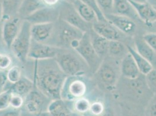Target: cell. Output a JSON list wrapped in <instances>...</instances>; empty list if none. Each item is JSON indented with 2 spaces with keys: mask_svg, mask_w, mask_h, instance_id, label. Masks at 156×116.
I'll list each match as a JSON object with an SVG mask.
<instances>
[{
  "mask_svg": "<svg viewBox=\"0 0 156 116\" xmlns=\"http://www.w3.org/2000/svg\"><path fill=\"white\" fill-rule=\"evenodd\" d=\"M10 84L11 85L7 88V89H9L13 94L20 95L24 98L30 93L34 87L33 81L23 76L19 81L14 84Z\"/></svg>",
  "mask_w": 156,
  "mask_h": 116,
  "instance_id": "20",
  "label": "cell"
},
{
  "mask_svg": "<svg viewBox=\"0 0 156 116\" xmlns=\"http://www.w3.org/2000/svg\"><path fill=\"white\" fill-rule=\"evenodd\" d=\"M98 5L104 15L112 13L114 0H96Z\"/></svg>",
  "mask_w": 156,
  "mask_h": 116,
  "instance_id": "33",
  "label": "cell"
},
{
  "mask_svg": "<svg viewBox=\"0 0 156 116\" xmlns=\"http://www.w3.org/2000/svg\"><path fill=\"white\" fill-rule=\"evenodd\" d=\"M89 32L90 36L91 44L94 50L100 58L104 59L108 55L110 41L99 36L96 32H94L92 29Z\"/></svg>",
  "mask_w": 156,
  "mask_h": 116,
  "instance_id": "23",
  "label": "cell"
},
{
  "mask_svg": "<svg viewBox=\"0 0 156 116\" xmlns=\"http://www.w3.org/2000/svg\"><path fill=\"white\" fill-rule=\"evenodd\" d=\"M54 59L67 76H84L90 71L84 59L73 49L59 48Z\"/></svg>",
  "mask_w": 156,
  "mask_h": 116,
  "instance_id": "3",
  "label": "cell"
},
{
  "mask_svg": "<svg viewBox=\"0 0 156 116\" xmlns=\"http://www.w3.org/2000/svg\"><path fill=\"white\" fill-rule=\"evenodd\" d=\"M83 77H67L61 90L62 99L71 102L85 97L88 88Z\"/></svg>",
  "mask_w": 156,
  "mask_h": 116,
  "instance_id": "7",
  "label": "cell"
},
{
  "mask_svg": "<svg viewBox=\"0 0 156 116\" xmlns=\"http://www.w3.org/2000/svg\"><path fill=\"white\" fill-rule=\"evenodd\" d=\"M127 48L128 52L132 56L139 71L142 74L146 76L154 69L153 65L137 51L134 47L129 44H127Z\"/></svg>",
  "mask_w": 156,
  "mask_h": 116,
  "instance_id": "24",
  "label": "cell"
},
{
  "mask_svg": "<svg viewBox=\"0 0 156 116\" xmlns=\"http://www.w3.org/2000/svg\"><path fill=\"white\" fill-rule=\"evenodd\" d=\"M54 23L32 25L31 35L34 41L50 45L54 29Z\"/></svg>",
  "mask_w": 156,
  "mask_h": 116,
  "instance_id": "16",
  "label": "cell"
},
{
  "mask_svg": "<svg viewBox=\"0 0 156 116\" xmlns=\"http://www.w3.org/2000/svg\"><path fill=\"white\" fill-rule=\"evenodd\" d=\"M105 109V105L101 101H95L91 103L89 113L92 116H101Z\"/></svg>",
  "mask_w": 156,
  "mask_h": 116,
  "instance_id": "34",
  "label": "cell"
},
{
  "mask_svg": "<svg viewBox=\"0 0 156 116\" xmlns=\"http://www.w3.org/2000/svg\"><path fill=\"white\" fill-rule=\"evenodd\" d=\"M144 116H156V94L148 101L144 111Z\"/></svg>",
  "mask_w": 156,
  "mask_h": 116,
  "instance_id": "36",
  "label": "cell"
},
{
  "mask_svg": "<svg viewBox=\"0 0 156 116\" xmlns=\"http://www.w3.org/2000/svg\"><path fill=\"white\" fill-rule=\"evenodd\" d=\"M59 19V10L57 6H46L32 13L25 20L31 25L55 23Z\"/></svg>",
  "mask_w": 156,
  "mask_h": 116,
  "instance_id": "11",
  "label": "cell"
},
{
  "mask_svg": "<svg viewBox=\"0 0 156 116\" xmlns=\"http://www.w3.org/2000/svg\"><path fill=\"white\" fill-rule=\"evenodd\" d=\"M146 83L150 90L154 94H156V68L145 76Z\"/></svg>",
  "mask_w": 156,
  "mask_h": 116,
  "instance_id": "32",
  "label": "cell"
},
{
  "mask_svg": "<svg viewBox=\"0 0 156 116\" xmlns=\"http://www.w3.org/2000/svg\"><path fill=\"white\" fill-rule=\"evenodd\" d=\"M64 1H67V2H69V3L73 4L75 0H64Z\"/></svg>",
  "mask_w": 156,
  "mask_h": 116,
  "instance_id": "45",
  "label": "cell"
},
{
  "mask_svg": "<svg viewBox=\"0 0 156 116\" xmlns=\"http://www.w3.org/2000/svg\"><path fill=\"white\" fill-rule=\"evenodd\" d=\"M8 109L4 111H1L0 116H20V110L15 109L13 108L11 109Z\"/></svg>",
  "mask_w": 156,
  "mask_h": 116,
  "instance_id": "40",
  "label": "cell"
},
{
  "mask_svg": "<svg viewBox=\"0 0 156 116\" xmlns=\"http://www.w3.org/2000/svg\"><path fill=\"white\" fill-rule=\"evenodd\" d=\"M59 10V19L63 20L72 26L86 32L92 29V25L85 22L71 3L62 0L58 5Z\"/></svg>",
  "mask_w": 156,
  "mask_h": 116,
  "instance_id": "8",
  "label": "cell"
},
{
  "mask_svg": "<svg viewBox=\"0 0 156 116\" xmlns=\"http://www.w3.org/2000/svg\"><path fill=\"white\" fill-rule=\"evenodd\" d=\"M127 44L121 41H110L108 55L111 58L121 60L128 53Z\"/></svg>",
  "mask_w": 156,
  "mask_h": 116,
  "instance_id": "26",
  "label": "cell"
},
{
  "mask_svg": "<svg viewBox=\"0 0 156 116\" xmlns=\"http://www.w3.org/2000/svg\"><path fill=\"white\" fill-rule=\"evenodd\" d=\"M134 43V48L137 51L153 65L154 69L156 68V51L153 50L142 38L135 39Z\"/></svg>",
  "mask_w": 156,
  "mask_h": 116,
  "instance_id": "22",
  "label": "cell"
},
{
  "mask_svg": "<svg viewBox=\"0 0 156 116\" xmlns=\"http://www.w3.org/2000/svg\"><path fill=\"white\" fill-rule=\"evenodd\" d=\"M156 23V22H155V23Z\"/></svg>",
  "mask_w": 156,
  "mask_h": 116,
  "instance_id": "46",
  "label": "cell"
},
{
  "mask_svg": "<svg viewBox=\"0 0 156 116\" xmlns=\"http://www.w3.org/2000/svg\"><path fill=\"white\" fill-rule=\"evenodd\" d=\"M121 62V61H120ZM120 62L107 56L94 74L98 86L103 90L111 92L117 88L120 80Z\"/></svg>",
  "mask_w": 156,
  "mask_h": 116,
  "instance_id": "4",
  "label": "cell"
},
{
  "mask_svg": "<svg viewBox=\"0 0 156 116\" xmlns=\"http://www.w3.org/2000/svg\"><path fill=\"white\" fill-rule=\"evenodd\" d=\"M34 84L50 100L61 99V90L67 76L54 59L34 60Z\"/></svg>",
  "mask_w": 156,
  "mask_h": 116,
  "instance_id": "1",
  "label": "cell"
},
{
  "mask_svg": "<svg viewBox=\"0 0 156 116\" xmlns=\"http://www.w3.org/2000/svg\"><path fill=\"white\" fill-rule=\"evenodd\" d=\"M75 50L84 59L88 65L90 72L94 74L97 71L103 59L98 55L94 50L91 44L90 36L89 32H85Z\"/></svg>",
  "mask_w": 156,
  "mask_h": 116,
  "instance_id": "6",
  "label": "cell"
},
{
  "mask_svg": "<svg viewBox=\"0 0 156 116\" xmlns=\"http://www.w3.org/2000/svg\"><path fill=\"white\" fill-rule=\"evenodd\" d=\"M80 1L84 2L85 4H86L88 7H90L94 11V12L97 15L98 21H101V22L107 21L104 16V14L98 7L96 0H80Z\"/></svg>",
  "mask_w": 156,
  "mask_h": 116,
  "instance_id": "31",
  "label": "cell"
},
{
  "mask_svg": "<svg viewBox=\"0 0 156 116\" xmlns=\"http://www.w3.org/2000/svg\"><path fill=\"white\" fill-rule=\"evenodd\" d=\"M12 95V93L9 89H7L0 94V111L9 108Z\"/></svg>",
  "mask_w": 156,
  "mask_h": 116,
  "instance_id": "30",
  "label": "cell"
},
{
  "mask_svg": "<svg viewBox=\"0 0 156 116\" xmlns=\"http://www.w3.org/2000/svg\"><path fill=\"white\" fill-rule=\"evenodd\" d=\"M92 29L99 36L108 41H121L123 42L122 39L124 37L128 36L108 21L101 22L98 20L92 24Z\"/></svg>",
  "mask_w": 156,
  "mask_h": 116,
  "instance_id": "13",
  "label": "cell"
},
{
  "mask_svg": "<svg viewBox=\"0 0 156 116\" xmlns=\"http://www.w3.org/2000/svg\"><path fill=\"white\" fill-rule=\"evenodd\" d=\"M23 20L18 16H16L3 21L2 36L7 48L10 49L14 39L20 32Z\"/></svg>",
  "mask_w": 156,
  "mask_h": 116,
  "instance_id": "12",
  "label": "cell"
},
{
  "mask_svg": "<svg viewBox=\"0 0 156 116\" xmlns=\"http://www.w3.org/2000/svg\"><path fill=\"white\" fill-rule=\"evenodd\" d=\"M104 16L111 24L129 37L133 36L136 32V23L133 20L113 13L104 15Z\"/></svg>",
  "mask_w": 156,
  "mask_h": 116,
  "instance_id": "14",
  "label": "cell"
},
{
  "mask_svg": "<svg viewBox=\"0 0 156 116\" xmlns=\"http://www.w3.org/2000/svg\"><path fill=\"white\" fill-rule=\"evenodd\" d=\"M24 99L21 96L12 94L10 101V107L15 109H20L23 106Z\"/></svg>",
  "mask_w": 156,
  "mask_h": 116,
  "instance_id": "37",
  "label": "cell"
},
{
  "mask_svg": "<svg viewBox=\"0 0 156 116\" xmlns=\"http://www.w3.org/2000/svg\"><path fill=\"white\" fill-rule=\"evenodd\" d=\"M135 9L139 18L146 25L150 26L156 22V11L147 2L140 3L128 0Z\"/></svg>",
  "mask_w": 156,
  "mask_h": 116,
  "instance_id": "17",
  "label": "cell"
},
{
  "mask_svg": "<svg viewBox=\"0 0 156 116\" xmlns=\"http://www.w3.org/2000/svg\"><path fill=\"white\" fill-rule=\"evenodd\" d=\"M73 102V110L81 116H83V114L89 113V110L91 103L90 101L83 97L78 99Z\"/></svg>",
  "mask_w": 156,
  "mask_h": 116,
  "instance_id": "28",
  "label": "cell"
},
{
  "mask_svg": "<svg viewBox=\"0 0 156 116\" xmlns=\"http://www.w3.org/2000/svg\"><path fill=\"white\" fill-rule=\"evenodd\" d=\"M7 82V71H0V94L5 90Z\"/></svg>",
  "mask_w": 156,
  "mask_h": 116,
  "instance_id": "39",
  "label": "cell"
},
{
  "mask_svg": "<svg viewBox=\"0 0 156 116\" xmlns=\"http://www.w3.org/2000/svg\"><path fill=\"white\" fill-rule=\"evenodd\" d=\"M31 26L32 25L29 22L23 20L20 32L10 48L14 56L23 63H25L28 60L27 56L32 39Z\"/></svg>",
  "mask_w": 156,
  "mask_h": 116,
  "instance_id": "5",
  "label": "cell"
},
{
  "mask_svg": "<svg viewBox=\"0 0 156 116\" xmlns=\"http://www.w3.org/2000/svg\"><path fill=\"white\" fill-rule=\"evenodd\" d=\"M22 1L23 0H1L3 9V21L18 16V12Z\"/></svg>",
  "mask_w": 156,
  "mask_h": 116,
  "instance_id": "27",
  "label": "cell"
},
{
  "mask_svg": "<svg viewBox=\"0 0 156 116\" xmlns=\"http://www.w3.org/2000/svg\"><path fill=\"white\" fill-rule=\"evenodd\" d=\"M66 102L67 101L62 99L52 100L49 103L47 111L37 116H82L71 109Z\"/></svg>",
  "mask_w": 156,
  "mask_h": 116,
  "instance_id": "15",
  "label": "cell"
},
{
  "mask_svg": "<svg viewBox=\"0 0 156 116\" xmlns=\"http://www.w3.org/2000/svg\"><path fill=\"white\" fill-rule=\"evenodd\" d=\"M142 39L156 52V32L145 34L143 35Z\"/></svg>",
  "mask_w": 156,
  "mask_h": 116,
  "instance_id": "38",
  "label": "cell"
},
{
  "mask_svg": "<svg viewBox=\"0 0 156 116\" xmlns=\"http://www.w3.org/2000/svg\"><path fill=\"white\" fill-rule=\"evenodd\" d=\"M136 2H140V3H146L147 2V0H131Z\"/></svg>",
  "mask_w": 156,
  "mask_h": 116,
  "instance_id": "44",
  "label": "cell"
},
{
  "mask_svg": "<svg viewBox=\"0 0 156 116\" xmlns=\"http://www.w3.org/2000/svg\"><path fill=\"white\" fill-rule=\"evenodd\" d=\"M22 77V70L18 66H11L7 70V77L8 83L14 84L19 81Z\"/></svg>",
  "mask_w": 156,
  "mask_h": 116,
  "instance_id": "29",
  "label": "cell"
},
{
  "mask_svg": "<svg viewBox=\"0 0 156 116\" xmlns=\"http://www.w3.org/2000/svg\"><path fill=\"white\" fill-rule=\"evenodd\" d=\"M51 101L34 85L32 90L25 97L23 106L29 113L37 116L47 111Z\"/></svg>",
  "mask_w": 156,
  "mask_h": 116,
  "instance_id": "9",
  "label": "cell"
},
{
  "mask_svg": "<svg viewBox=\"0 0 156 116\" xmlns=\"http://www.w3.org/2000/svg\"><path fill=\"white\" fill-rule=\"evenodd\" d=\"M112 13L127 17L135 22H142L135 9L128 0H114Z\"/></svg>",
  "mask_w": 156,
  "mask_h": 116,
  "instance_id": "19",
  "label": "cell"
},
{
  "mask_svg": "<svg viewBox=\"0 0 156 116\" xmlns=\"http://www.w3.org/2000/svg\"><path fill=\"white\" fill-rule=\"evenodd\" d=\"M47 6L43 0H23L18 12V16L22 20Z\"/></svg>",
  "mask_w": 156,
  "mask_h": 116,
  "instance_id": "21",
  "label": "cell"
},
{
  "mask_svg": "<svg viewBox=\"0 0 156 116\" xmlns=\"http://www.w3.org/2000/svg\"><path fill=\"white\" fill-rule=\"evenodd\" d=\"M147 2L156 11V0H147Z\"/></svg>",
  "mask_w": 156,
  "mask_h": 116,
  "instance_id": "42",
  "label": "cell"
},
{
  "mask_svg": "<svg viewBox=\"0 0 156 116\" xmlns=\"http://www.w3.org/2000/svg\"><path fill=\"white\" fill-rule=\"evenodd\" d=\"M59 49V48L58 47L38 43L32 39L27 59L40 60L54 59L56 57Z\"/></svg>",
  "mask_w": 156,
  "mask_h": 116,
  "instance_id": "10",
  "label": "cell"
},
{
  "mask_svg": "<svg viewBox=\"0 0 156 116\" xmlns=\"http://www.w3.org/2000/svg\"><path fill=\"white\" fill-rule=\"evenodd\" d=\"M120 71L122 77L129 80L136 79L142 74L129 52L121 60Z\"/></svg>",
  "mask_w": 156,
  "mask_h": 116,
  "instance_id": "18",
  "label": "cell"
},
{
  "mask_svg": "<svg viewBox=\"0 0 156 116\" xmlns=\"http://www.w3.org/2000/svg\"><path fill=\"white\" fill-rule=\"evenodd\" d=\"M3 21V9L2 6V2L0 0V23Z\"/></svg>",
  "mask_w": 156,
  "mask_h": 116,
  "instance_id": "43",
  "label": "cell"
},
{
  "mask_svg": "<svg viewBox=\"0 0 156 116\" xmlns=\"http://www.w3.org/2000/svg\"><path fill=\"white\" fill-rule=\"evenodd\" d=\"M85 32L59 19L54 23V32L50 45L61 48L75 49Z\"/></svg>",
  "mask_w": 156,
  "mask_h": 116,
  "instance_id": "2",
  "label": "cell"
},
{
  "mask_svg": "<svg viewBox=\"0 0 156 116\" xmlns=\"http://www.w3.org/2000/svg\"><path fill=\"white\" fill-rule=\"evenodd\" d=\"M72 4L79 15L85 22L92 25L98 21L97 15L94 11L80 0H75Z\"/></svg>",
  "mask_w": 156,
  "mask_h": 116,
  "instance_id": "25",
  "label": "cell"
},
{
  "mask_svg": "<svg viewBox=\"0 0 156 116\" xmlns=\"http://www.w3.org/2000/svg\"><path fill=\"white\" fill-rule=\"evenodd\" d=\"M47 6L55 7L57 6L62 0H43Z\"/></svg>",
  "mask_w": 156,
  "mask_h": 116,
  "instance_id": "41",
  "label": "cell"
},
{
  "mask_svg": "<svg viewBox=\"0 0 156 116\" xmlns=\"http://www.w3.org/2000/svg\"><path fill=\"white\" fill-rule=\"evenodd\" d=\"M12 59L8 54L0 51V71H7L11 67Z\"/></svg>",
  "mask_w": 156,
  "mask_h": 116,
  "instance_id": "35",
  "label": "cell"
}]
</instances>
